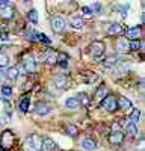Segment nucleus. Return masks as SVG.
<instances>
[{"label": "nucleus", "mask_w": 145, "mask_h": 151, "mask_svg": "<svg viewBox=\"0 0 145 151\" xmlns=\"http://www.w3.org/2000/svg\"><path fill=\"white\" fill-rule=\"evenodd\" d=\"M42 145V137L39 134H30L27 136V139L24 141V151H39Z\"/></svg>", "instance_id": "nucleus-1"}, {"label": "nucleus", "mask_w": 145, "mask_h": 151, "mask_svg": "<svg viewBox=\"0 0 145 151\" xmlns=\"http://www.w3.org/2000/svg\"><path fill=\"white\" fill-rule=\"evenodd\" d=\"M104 52H106L104 42H101V41H92V42L89 44V55H91L95 60L101 59L103 55H104Z\"/></svg>", "instance_id": "nucleus-2"}, {"label": "nucleus", "mask_w": 145, "mask_h": 151, "mask_svg": "<svg viewBox=\"0 0 145 151\" xmlns=\"http://www.w3.org/2000/svg\"><path fill=\"white\" fill-rule=\"evenodd\" d=\"M14 142H15V136L11 130H5L2 133V136H0V147L3 150H11Z\"/></svg>", "instance_id": "nucleus-3"}, {"label": "nucleus", "mask_w": 145, "mask_h": 151, "mask_svg": "<svg viewBox=\"0 0 145 151\" xmlns=\"http://www.w3.org/2000/svg\"><path fill=\"white\" fill-rule=\"evenodd\" d=\"M50 26H52V30L55 33H62L67 27V21L62 18V17H59V15H55L52 17V21H50Z\"/></svg>", "instance_id": "nucleus-4"}, {"label": "nucleus", "mask_w": 145, "mask_h": 151, "mask_svg": "<svg viewBox=\"0 0 145 151\" xmlns=\"http://www.w3.org/2000/svg\"><path fill=\"white\" fill-rule=\"evenodd\" d=\"M21 68L24 70V73H35L36 71V62L30 55H24L23 56V62H21Z\"/></svg>", "instance_id": "nucleus-5"}, {"label": "nucleus", "mask_w": 145, "mask_h": 151, "mask_svg": "<svg viewBox=\"0 0 145 151\" xmlns=\"http://www.w3.org/2000/svg\"><path fill=\"white\" fill-rule=\"evenodd\" d=\"M101 107L106 109L107 112H115V110L118 109V106H116V98H115L113 95L109 94V95L103 100V101H101Z\"/></svg>", "instance_id": "nucleus-6"}, {"label": "nucleus", "mask_w": 145, "mask_h": 151, "mask_svg": "<svg viewBox=\"0 0 145 151\" xmlns=\"http://www.w3.org/2000/svg\"><path fill=\"white\" fill-rule=\"evenodd\" d=\"M53 85L57 88V89L64 91V89H67V88H68V85H70V80H68V77H67V76L60 74V76H56V77L53 79Z\"/></svg>", "instance_id": "nucleus-7"}, {"label": "nucleus", "mask_w": 145, "mask_h": 151, "mask_svg": "<svg viewBox=\"0 0 145 151\" xmlns=\"http://www.w3.org/2000/svg\"><path fill=\"white\" fill-rule=\"evenodd\" d=\"M142 36V29L141 26H135V27H130L127 30V41H139Z\"/></svg>", "instance_id": "nucleus-8"}, {"label": "nucleus", "mask_w": 145, "mask_h": 151, "mask_svg": "<svg viewBox=\"0 0 145 151\" xmlns=\"http://www.w3.org/2000/svg\"><path fill=\"white\" fill-rule=\"evenodd\" d=\"M52 109H53L52 104L41 101V103L36 104V107H35V113H36V115H39V116H45V115H48V113L52 112Z\"/></svg>", "instance_id": "nucleus-9"}, {"label": "nucleus", "mask_w": 145, "mask_h": 151, "mask_svg": "<svg viewBox=\"0 0 145 151\" xmlns=\"http://www.w3.org/2000/svg\"><path fill=\"white\" fill-rule=\"evenodd\" d=\"M116 50L121 53H128L130 52V41H127L126 36H121L118 38L116 41Z\"/></svg>", "instance_id": "nucleus-10"}, {"label": "nucleus", "mask_w": 145, "mask_h": 151, "mask_svg": "<svg viewBox=\"0 0 145 151\" xmlns=\"http://www.w3.org/2000/svg\"><path fill=\"white\" fill-rule=\"evenodd\" d=\"M123 141H124V133L121 130H113L111 134H109V142H111L112 145H119Z\"/></svg>", "instance_id": "nucleus-11"}, {"label": "nucleus", "mask_w": 145, "mask_h": 151, "mask_svg": "<svg viewBox=\"0 0 145 151\" xmlns=\"http://www.w3.org/2000/svg\"><path fill=\"white\" fill-rule=\"evenodd\" d=\"M124 32V27L121 26L119 23H112V24H109V27H107V35L109 36H118Z\"/></svg>", "instance_id": "nucleus-12"}, {"label": "nucleus", "mask_w": 145, "mask_h": 151, "mask_svg": "<svg viewBox=\"0 0 145 151\" xmlns=\"http://www.w3.org/2000/svg\"><path fill=\"white\" fill-rule=\"evenodd\" d=\"M68 23H70V26H71L72 29H82V27L85 26L83 18L79 17V15H71L70 20H68Z\"/></svg>", "instance_id": "nucleus-13"}, {"label": "nucleus", "mask_w": 145, "mask_h": 151, "mask_svg": "<svg viewBox=\"0 0 145 151\" xmlns=\"http://www.w3.org/2000/svg\"><path fill=\"white\" fill-rule=\"evenodd\" d=\"M14 15H15V9L12 8L11 5H8V6L0 9V17H2L3 20H9V18H12Z\"/></svg>", "instance_id": "nucleus-14"}, {"label": "nucleus", "mask_w": 145, "mask_h": 151, "mask_svg": "<svg viewBox=\"0 0 145 151\" xmlns=\"http://www.w3.org/2000/svg\"><path fill=\"white\" fill-rule=\"evenodd\" d=\"M18 76H20V71H18L17 67H9L8 71L5 73V77H6L8 80H11V82H15V80L18 79Z\"/></svg>", "instance_id": "nucleus-15"}, {"label": "nucleus", "mask_w": 145, "mask_h": 151, "mask_svg": "<svg viewBox=\"0 0 145 151\" xmlns=\"http://www.w3.org/2000/svg\"><path fill=\"white\" fill-rule=\"evenodd\" d=\"M56 148V142L52 137H45L42 139V145H41V151H55Z\"/></svg>", "instance_id": "nucleus-16"}, {"label": "nucleus", "mask_w": 145, "mask_h": 151, "mask_svg": "<svg viewBox=\"0 0 145 151\" xmlns=\"http://www.w3.org/2000/svg\"><path fill=\"white\" fill-rule=\"evenodd\" d=\"M56 60H57V52L53 48L50 50H47V53H45V62L48 65H56Z\"/></svg>", "instance_id": "nucleus-17"}, {"label": "nucleus", "mask_w": 145, "mask_h": 151, "mask_svg": "<svg viewBox=\"0 0 145 151\" xmlns=\"http://www.w3.org/2000/svg\"><path fill=\"white\" fill-rule=\"evenodd\" d=\"M116 106H118V109L128 110V109H131V101L126 97H119V98H116Z\"/></svg>", "instance_id": "nucleus-18"}, {"label": "nucleus", "mask_w": 145, "mask_h": 151, "mask_svg": "<svg viewBox=\"0 0 145 151\" xmlns=\"http://www.w3.org/2000/svg\"><path fill=\"white\" fill-rule=\"evenodd\" d=\"M107 95H109V89H107L106 86H100L98 89H97V92H95V101L101 103Z\"/></svg>", "instance_id": "nucleus-19"}, {"label": "nucleus", "mask_w": 145, "mask_h": 151, "mask_svg": "<svg viewBox=\"0 0 145 151\" xmlns=\"http://www.w3.org/2000/svg\"><path fill=\"white\" fill-rule=\"evenodd\" d=\"M82 147H83V150H86V151H95L97 144H95L94 139H91V137H85V139L82 141Z\"/></svg>", "instance_id": "nucleus-20"}, {"label": "nucleus", "mask_w": 145, "mask_h": 151, "mask_svg": "<svg viewBox=\"0 0 145 151\" xmlns=\"http://www.w3.org/2000/svg\"><path fill=\"white\" fill-rule=\"evenodd\" d=\"M65 106H67L68 109H77V107L80 106L79 98H77V97H68V98L65 100Z\"/></svg>", "instance_id": "nucleus-21"}, {"label": "nucleus", "mask_w": 145, "mask_h": 151, "mask_svg": "<svg viewBox=\"0 0 145 151\" xmlns=\"http://www.w3.org/2000/svg\"><path fill=\"white\" fill-rule=\"evenodd\" d=\"M139 118H141V110L139 109H133L131 110V113H130V116H128V119H130V124H138L139 122Z\"/></svg>", "instance_id": "nucleus-22"}, {"label": "nucleus", "mask_w": 145, "mask_h": 151, "mask_svg": "<svg viewBox=\"0 0 145 151\" xmlns=\"http://www.w3.org/2000/svg\"><path fill=\"white\" fill-rule=\"evenodd\" d=\"M68 60H70L68 55H65V53H57V60H56V64H57V65H60V67H67V65H68Z\"/></svg>", "instance_id": "nucleus-23"}, {"label": "nucleus", "mask_w": 145, "mask_h": 151, "mask_svg": "<svg viewBox=\"0 0 145 151\" xmlns=\"http://www.w3.org/2000/svg\"><path fill=\"white\" fill-rule=\"evenodd\" d=\"M116 64H118V59H116V56H109V58H106V60H103V65H104L106 68L115 67Z\"/></svg>", "instance_id": "nucleus-24"}, {"label": "nucleus", "mask_w": 145, "mask_h": 151, "mask_svg": "<svg viewBox=\"0 0 145 151\" xmlns=\"http://www.w3.org/2000/svg\"><path fill=\"white\" fill-rule=\"evenodd\" d=\"M126 132H127V134L128 136H131V137H135V136H138V127H136V125L135 124H127V127H126Z\"/></svg>", "instance_id": "nucleus-25"}, {"label": "nucleus", "mask_w": 145, "mask_h": 151, "mask_svg": "<svg viewBox=\"0 0 145 151\" xmlns=\"http://www.w3.org/2000/svg\"><path fill=\"white\" fill-rule=\"evenodd\" d=\"M27 20L29 21H32L33 24H36V23H38V11H36V9H30L29 12H27Z\"/></svg>", "instance_id": "nucleus-26"}, {"label": "nucleus", "mask_w": 145, "mask_h": 151, "mask_svg": "<svg viewBox=\"0 0 145 151\" xmlns=\"http://www.w3.org/2000/svg\"><path fill=\"white\" fill-rule=\"evenodd\" d=\"M29 104H30V98H29V97H24V98L21 100V103H20V110H21V112H27Z\"/></svg>", "instance_id": "nucleus-27"}, {"label": "nucleus", "mask_w": 145, "mask_h": 151, "mask_svg": "<svg viewBox=\"0 0 145 151\" xmlns=\"http://www.w3.org/2000/svg\"><path fill=\"white\" fill-rule=\"evenodd\" d=\"M77 98H79L80 106H88V104H89V98H88V95L85 94V92H80V94L77 95Z\"/></svg>", "instance_id": "nucleus-28"}, {"label": "nucleus", "mask_w": 145, "mask_h": 151, "mask_svg": "<svg viewBox=\"0 0 145 151\" xmlns=\"http://www.w3.org/2000/svg\"><path fill=\"white\" fill-rule=\"evenodd\" d=\"M65 130H67V133L70 136H77V133H79L77 127H76V125H72V124H67L65 125Z\"/></svg>", "instance_id": "nucleus-29"}, {"label": "nucleus", "mask_w": 145, "mask_h": 151, "mask_svg": "<svg viewBox=\"0 0 145 151\" xmlns=\"http://www.w3.org/2000/svg\"><path fill=\"white\" fill-rule=\"evenodd\" d=\"M9 56L8 55H5V53H0V68H5V67H8L9 65Z\"/></svg>", "instance_id": "nucleus-30"}, {"label": "nucleus", "mask_w": 145, "mask_h": 151, "mask_svg": "<svg viewBox=\"0 0 145 151\" xmlns=\"http://www.w3.org/2000/svg\"><path fill=\"white\" fill-rule=\"evenodd\" d=\"M2 95H3L5 98L12 97V88H11V86H2Z\"/></svg>", "instance_id": "nucleus-31"}, {"label": "nucleus", "mask_w": 145, "mask_h": 151, "mask_svg": "<svg viewBox=\"0 0 145 151\" xmlns=\"http://www.w3.org/2000/svg\"><path fill=\"white\" fill-rule=\"evenodd\" d=\"M82 14H83L85 17H88V18H91V17L94 15V12H92L91 6H83V8H82Z\"/></svg>", "instance_id": "nucleus-32"}, {"label": "nucleus", "mask_w": 145, "mask_h": 151, "mask_svg": "<svg viewBox=\"0 0 145 151\" xmlns=\"http://www.w3.org/2000/svg\"><path fill=\"white\" fill-rule=\"evenodd\" d=\"M141 47H142V42L141 41H130V50H133V52L141 50Z\"/></svg>", "instance_id": "nucleus-33"}, {"label": "nucleus", "mask_w": 145, "mask_h": 151, "mask_svg": "<svg viewBox=\"0 0 145 151\" xmlns=\"http://www.w3.org/2000/svg\"><path fill=\"white\" fill-rule=\"evenodd\" d=\"M36 40H41V41H44V42H50V38H47V35H44V33H38L36 32Z\"/></svg>", "instance_id": "nucleus-34"}, {"label": "nucleus", "mask_w": 145, "mask_h": 151, "mask_svg": "<svg viewBox=\"0 0 145 151\" xmlns=\"http://www.w3.org/2000/svg\"><path fill=\"white\" fill-rule=\"evenodd\" d=\"M26 38H29V40H35V38H36V32L32 30V29H27L26 30Z\"/></svg>", "instance_id": "nucleus-35"}, {"label": "nucleus", "mask_w": 145, "mask_h": 151, "mask_svg": "<svg viewBox=\"0 0 145 151\" xmlns=\"http://www.w3.org/2000/svg\"><path fill=\"white\" fill-rule=\"evenodd\" d=\"M91 9H92V12H95V14H100V12H101V5L100 3H94L91 6Z\"/></svg>", "instance_id": "nucleus-36"}, {"label": "nucleus", "mask_w": 145, "mask_h": 151, "mask_svg": "<svg viewBox=\"0 0 145 151\" xmlns=\"http://www.w3.org/2000/svg\"><path fill=\"white\" fill-rule=\"evenodd\" d=\"M3 77H5V74H3V73H0V83H2V80H3Z\"/></svg>", "instance_id": "nucleus-37"}, {"label": "nucleus", "mask_w": 145, "mask_h": 151, "mask_svg": "<svg viewBox=\"0 0 145 151\" xmlns=\"http://www.w3.org/2000/svg\"><path fill=\"white\" fill-rule=\"evenodd\" d=\"M0 32H2V30H0Z\"/></svg>", "instance_id": "nucleus-38"}]
</instances>
